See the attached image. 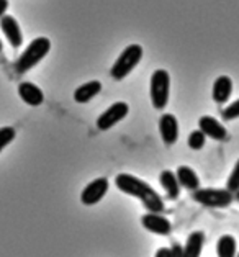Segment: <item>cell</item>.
<instances>
[{"label":"cell","mask_w":239,"mask_h":257,"mask_svg":"<svg viewBox=\"0 0 239 257\" xmlns=\"http://www.w3.org/2000/svg\"><path fill=\"white\" fill-rule=\"evenodd\" d=\"M115 184L123 193L140 198L151 213H159L164 210L162 198L157 195V192L154 189H151L144 180L130 174H118L115 177Z\"/></svg>","instance_id":"6da1fadb"},{"label":"cell","mask_w":239,"mask_h":257,"mask_svg":"<svg viewBox=\"0 0 239 257\" xmlns=\"http://www.w3.org/2000/svg\"><path fill=\"white\" fill-rule=\"evenodd\" d=\"M51 49V41L46 36H38L27 46V49L20 54V58L15 62V71L18 74H25L30 71L31 67H35Z\"/></svg>","instance_id":"7a4b0ae2"},{"label":"cell","mask_w":239,"mask_h":257,"mask_svg":"<svg viewBox=\"0 0 239 257\" xmlns=\"http://www.w3.org/2000/svg\"><path fill=\"white\" fill-rule=\"evenodd\" d=\"M143 58V48L140 45H130L122 51L111 67V77L122 80L136 67L138 62Z\"/></svg>","instance_id":"3957f363"},{"label":"cell","mask_w":239,"mask_h":257,"mask_svg":"<svg viewBox=\"0 0 239 257\" xmlns=\"http://www.w3.org/2000/svg\"><path fill=\"white\" fill-rule=\"evenodd\" d=\"M169 90H171V76L166 69H157L151 76V102L154 108L162 110L167 105Z\"/></svg>","instance_id":"277c9868"},{"label":"cell","mask_w":239,"mask_h":257,"mask_svg":"<svg viewBox=\"0 0 239 257\" xmlns=\"http://www.w3.org/2000/svg\"><path fill=\"white\" fill-rule=\"evenodd\" d=\"M193 200L211 208H224L232 203L234 195L228 189H198L193 192Z\"/></svg>","instance_id":"5b68a950"},{"label":"cell","mask_w":239,"mask_h":257,"mask_svg":"<svg viewBox=\"0 0 239 257\" xmlns=\"http://www.w3.org/2000/svg\"><path fill=\"white\" fill-rule=\"evenodd\" d=\"M128 110H130L128 105L125 102H115L97 118V128L102 131L110 130L111 126H115L118 121H122L123 118L128 115Z\"/></svg>","instance_id":"8992f818"},{"label":"cell","mask_w":239,"mask_h":257,"mask_svg":"<svg viewBox=\"0 0 239 257\" xmlns=\"http://www.w3.org/2000/svg\"><path fill=\"white\" fill-rule=\"evenodd\" d=\"M106 192H108V180L105 177H98L95 180H92L90 184L82 190L80 200H82V203L87 206L97 205L100 200L106 195Z\"/></svg>","instance_id":"52a82bcc"},{"label":"cell","mask_w":239,"mask_h":257,"mask_svg":"<svg viewBox=\"0 0 239 257\" xmlns=\"http://www.w3.org/2000/svg\"><path fill=\"white\" fill-rule=\"evenodd\" d=\"M141 223L148 231H151V233H154V234H159V236H167L172 229L171 221H169L167 218L161 216L159 213H151V211L146 213V215H143Z\"/></svg>","instance_id":"ba28073f"},{"label":"cell","mask_w":239,"mask_h":257,"mask_svg":"<svg viewBox=\"0 0 239 257\" xmlns=\"http://www.w3.org/2000/svg\"><path fill=\"white\" fill-rule=\"evenodd\" d=\"M198 126H200V131H203L205 136H208L215 141H224L226 138H228L226 128L213 116H208V115L202 116L198 120Z\"/></svg>","instance_id":"9c48e42d"},{"label":"cell","mask_w":239,"mask_h":257,"mask_svg":"<svg viewBox=\"0 0 239 257\" xmlns=\"http://www.w3.org/2000/svg\"><path fill=\"white\" fill-rule=\"evenodd\" d=\"M159 131H161L162 141H164L167 146H172L179 138L177 118H175L172 113H164L159 118Z\"/></svg>","instance_id":"30bf717a"},{"label":"cell","mask_w":239,"mask_h":257,"mask_svg":"<svg viewBox=\"0 0 239 257\" xmlns=\"http://www.w3.org/2000/svg\"><path fill=\"white\" fill-rule=\"evenodd\" d=\"M0 28L7 36V40L10 41L12 46L18 48L23 43V35L20 30V25H18L17 18L12 15H4L0 18Z\"/></svg>","instance_id":"8fae6325"},{"label":"cell","mask_w":239,"mask_h":257,"mask_svg":"<svg viewBox=\"0 0 239 257\" xmlns=\"http://www.w3.org/2000/svg\"><path fill=\"white\" fill-rule=\"evenodd\" d=\"M18 93L25 103H28L31 106H38L43 103L45 95H43V90L38 85L31 84V82H22L18 85Z\"/></svg>","instance_id":"7c38bea8"},{"label":"cell","mask_w":239,"mask_h":257,"mask_svg":"<svg viewBox=\"0 0 239 257\" xmlns=\"http://www.w3.org/2000/svg\"><path fill=\"white\" fill-rule=\"evenodd\" d=\"M232 92V80L228 76H219L213 84V100L216 103H226Z\"/></svg>","instance_id":"4fadbf2b"},{"label":"cell","mask_w":239,"mask_h":257,"mask_svg":"<svg viewBox=\"0 0 239 257\" xmlns=\"http://www.w3.org/2000/svg\"><path fill=\"white\" fill-rule=\"evenodd\" d=\"M175 175H177L179 184L184 187V189L192 190V192L200 189V179H198V175L195 174V171H193L192 167H188V166H179Z\"/></svg>","instance_id":"5bb4252c"},{"label":"cell","mask_w":239,"mask_h":257,"mask_svg":"<svg viewBox=\"0 0 239 257\" xmlns=\"http://www.w3.org/2000/svg\"><path fill=\"white\" fill-rule=\"evenodd\" d=\"M102 90V84L98 80H90V82L82 84L80 87H77L74 92V100L77 103H87L89 100H92L97 93Z\"/></svg>","instance_id":"9a60e30c"},{"label":"cell","mask_w":239,"mask_h":257,"mask_svg":"<svg viewBox=\"0 0 239 257\" xmlns=\"http://www.w3.org/2000/svg\"><path fill=\"white\" fill-rule=\"evenodd\" d=\"M159 182L162 185V189L166 190L167 197L171 200H175L180 195V184L177 180V175L172 171H162L159 175Z\"/></svg>","instance_id":"2e32d148"},{"label":"cell","mask_w":239,"mask_h":257,"mask_svg":"<svg viewBox=\"0 0 239 257\" xmlns=\"http://www.w3.org/2000/svg\"><path fill=\"white\" fill-rule=\"evenodd\" d=\"M205 242V234L202 231H193L187 237V242L184 246V257H200Z\"/></svg>","instance_id":"e0dca14e"},{"label":"cell","mask_w":239,"mask_h":257,"mask_svg":"<svg viewBox=\"0 0 239 257\" xmlns=\"http://www.w3.org/2000/svg\"><path fill=\"white\" fill-rule=\"evenodd\" d=\"M236 250H237V244L231 234H224L218 239L216 242L218 257H237Z\"/></svg>","instance_id":"ac0fdd59"},{"label":"cell","mask_w":239,"mask_h":257,"mask_svg":"<svg viewBox=\"0 0 239 257\" xmlns=\"http://www.w3.org/2000/svg\"><path fill=\"white\" fill-rule=\"evenodd\" d=\"M205 141H206V136L203 135V131L200 130H195L188 135V148L193 149V151H200L203 146H205Z\"/></svg>","instance_id":"d6986e66"},{"label":"cell","mask_w":239,"mask_h":257,"mask_svg":"<svg viewBox=\"0 0 239 257\" xmlns=\"http://www.w3.org/2000/svg\"><path fill=\"white\" fill-rule=\"evenodd\" d=\"M226 189H228L231 193L239 192V159L234 164V167H232L231 175L228 177V182H226Z\"/></svg>","instance_id":"ffe728a7"},{"label":"cell","mask_w":239,"mask_h":257,"mask_svg":"<svg viewBox=\"0 0 239 257\" xmlns=\"http://www.w3.org/2000/svg\"><path fill=\"white\" fill-rule=\"evenodd\" d=\"M14 140H15V130L14 128L12 126L0 128V153H2Z\"/></svg>","instance_id":"44dd1931"},{"label":"cell","mask_w":239,"mask_h":257,"mask_svg":"<svg viewBox=\"0 0 239 257\" xmlns=\"http://www.w3.org/2000/svg\"><path fill=\"white\" fill-rule=\"evenodd\" d=\"M221 115L224 120H234V118H239V98L234 100L231 105L226 106V108L221 111Z\"/></svg>","instance_id":"7402d4cb"},{"label":"cell","mask_w":239,"mask_h":257,"mask_svg":"<svg viewBox=\"0 0 239 257\" xmlns=\"http://www.w3.org/2000/svg\"><path fill=\"white\" fill-rule=\"evenodd\" d=\"M171 255L172 257H184V247L179 246V244H174L171 249Z\"/></svg>","instance_id":"603a6c76"},{"label":"cell","mask_w":239,"mask_h":257,"mask_svg":"<svg viewBox=\"0 0 239 257\" xmlns=\"http://www.w3.org/2000/svg\"><path fill=\"white\" fill-rule=\"evenodd\" d=\"M154 257H172V255H171V249H167V247L157 249V252H156Z\"/></svg>","instance_id":"cb8c5ba5"},{"label":"cell","mask_w":239,"mask_h":257,"mask_svg":"<svg viewBox=\"0 0 239 257\" xmlns=\"http://www.w3.org/2000/svg\"><path fill=\"white\" fill-rule=\"evenodd\" d=\"M7 7H9V0H0V18L4 17V14H5V10H7Z\"/></svg>","instance_id":"d4e9b609"},{"label":"cell","mask_w":239,"mask_h":257,"mask_svg":"<svg viewBox=\"0 0 239 257\" xmlns=\"http://www.w3.org/2000/svg\"><path fill=\"white\" fill-rule=\"evenodd\" d=\"M234 197H236V200H239V192H237V193H234Z\"/></svg>","instance_id":"484cf974"},{"label":"cell","mask_w":239,"mask_h":257,"mask_svg":"<svg viewBox=\"0 0 239 257\" xmlns=\"http://www.w3.org/2000/svg\"><path fill=\"white\" fill-rule=\"evenodd\" d=\"M0 51H2V41H0Z\"/></svg>","instance_id":"4316f807"},{"label":"cell","mask_w":239,"mask_h":257,"mask_svg":"<svg viewBox=\"0 0 239 257\" xmlns=\"http://www.w3.org/2000/svg\"><path fill=\"white\" fill-rule=\"evenodd\" d=\"M237 257H239V254H237Z\"/></svg>","instance_id":"83f0119b"}]
</instances>
